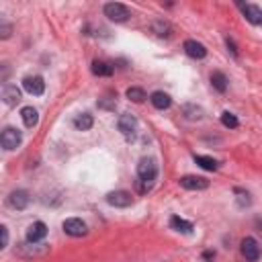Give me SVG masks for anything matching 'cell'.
Returning a JSON list of instances; mask_svg holds the SVG:
<instances>
[{
    "label": "cell",
    "instance_id": "cell-1",
    "mask_svg": "<svg viewBox=\"0 0 262 262\" xmlns=\"http://www.w3.org/2000/svg\"><path fill=\"white\" fill-rule=\"evenodd\" d=\"M137 176L141 180V192L149 190L154 186V180L158 176V164L154 158H141L137 164Z\"/></svg>",
    "mask_w": 262,
    "mask_h": 262
},
{
    "label": "cell",
    "instance_id": "cell-2",
    "mask_svg": "<svg viewBox=\"0 0 262 262\" xmlns=\"http://www.w3.org/2000/svg\"><path fill=\"white\" fill-rule=\"evenodd\" d=\"M102 10H104V16L115 23H125L129 18V8L121 2H106Z\"/></svg>",
    "mask_w": 262,
    "mask_h": 262
},
{
    "label": "cell",
    "instance_id": "cell-3",
    "mask_svg": "<svg viewBox=\"0 0 262 262\" xmlns=\"http://www.w3.org/2000/svg\"><path fill=\"white\" fill-rule=\"evenodd\" d=\"M61 229H63V233H68V235H72V237H82V235L88 233L86 223H84L82 219H78V217L66 219V221L61 223Z\"/></svg>",
    "mask_w": 262,
    "mask_h": 262
},
{
    "label": "cell",
    "instance_id": "cell-4",
    "mask_svg": "<svg viewBox=\"0 0 262 262\" xmlns=\"http://www.w3.org/2000/svg\"><path fill=\"white\" fill-rule=\"evenodd\" d=\"M20 141H23V135H20V131L18 129H14V127H6L4 131H2V135H0V143H2V147L4 149H16L18 145H20Z\"/></svg>",
    "mask_w": 262,
    "mask_h": 262
},
{
    "label": "cell",
    "instance_id": "cell-5",
    "mask_svg": "<svg viewBox=\"0 0 262 262\" xmlns=\"http://www.w3.org/2000/svg\"><path fill=\"white\" fill-rule=\"evenodd\" d=\"M178 182H180V186L186 188V190H205V188L209 186V180H207L205 176H194V174H186V176H182Z\"/></svg>",
    "mask_w": 262,
    "mask_h": 262
},
{
    "label": "cell",
    "instance_id": "cell-6",
    "mask_svg": "<svg viewBox=\"0 0 262 262\" xmlns=\"http://www.w3.org/2000/svg\"><path fill=\"white\" fill-rule=\"evenodd\" d=\"M242 256L248 262H256L260 258V246L254 237H244L242 239Z\"/></svg>",
    "mask_w": 262,
    "mask_h": 262
},
{
    "label": "cell",
    "instance_id": "cell-7",
    "mask_svg": "<svg viewBox=\"0 0 262 262\" xmlns=\"http://www.w3.org/2000/svg\"><path fill=\"white\" fill-rule=\"evenodd\" d=\"M106 203L111 205V207H129V205H133V196H131V192H127V190H115V192H108L106 194Z\"/></svg>",
    "mask_w": 262,
    "mask_h": 262
},
{
    "label": "cell",
    "instance_id": "cell-8",
    "mask_svg": "<svg viewBox=\"0 0 262 262\" xmlns=\"http://www.w3.org/2000/svg\"><path fill=\"white\" fill-rule=\"evenodd\" d=\"M23 88L33 96H41L45 92V82L41 76H27L23 80Z\"/></svg>",
    "mask_w": 262,
    "mask_h": 262
},
{
    "label": "cell",
    "instance_id": "cell-9",
    "mask_svg": "<svg viewBox=\"0 0 262 262\" xmlns=\"http://www.w3.org/2000/svg\"><path fill=\"white\" fill-rule=\"evenodd\" d=\"M117 127H119V131H121L125 137H131V135L135 133V129H137V119H135L133 115L125 113V115H121V117H119Z\"/></svg>",
    "mask_w": 262,
    "mask_h": 262
},
{
    "label": "cell",
    "instance_id": "cell-10",
    "mask_svg": "<svg viewBox=\"0 0 262 262\" xmlns=\"http://www.w3.org/2000/svg\"><path fill=\"white\" fill-rule=\"evenodd\" d=\"M45 235H47V225H45L43 221H35V223H31L29 229H27V242H31V244L41 242Z\"/></svg>",
    "mask_w": 262,
    "mask_h": 262
},
{
    "label": "cell",
    "instance_id": "cell-11",
    "mask_svg": "<svg viewBox=\"0 0 262 262\" xmlns=\"http://www.w3.org/2000/svg\"><path fill=\"white\" fill-rule=\"evenodd\" d=\"M29 201H31V196H29V192L23 190V188L12 190L10 196H8V205H10L12 209H18V211H23V209L29 205Z\"/></svg>",
    "mask_w": 262,
    "mask_h": 262
},
{
    "label": "cell",
    "instance_id": "cell-12",
    "mask_svg": "<svg viewBox=\"0 0 262 262\" xmlns=\"http://www.w3.org/2000/svg\"><path fill=\"white\" fill-rule=\"evenodd\" d=\"M184 51H186V55L192 57V59H203V57L207 55V47H205L203 43L194 41V39L184 41Z\"/></svg>",
    "mask_w": 262,
    "mask_h": 262
},
{
    "label": "cell",
    "instance_id": "cell-13",
    "mask_svg": "<svg viewBox=\"0 0 262 262\" xmlns=\"http://www.w3.org/2000/svg\"><path fill=\"white\" fill-rule=\"evenodd\" d=\"M242 12H244L248 23H252L256 27L262 25V8L260 6H256V4H242Z\"/></svg>",
    "mask_w": 262,
    "mask_h": 262
},
{
    "label": "cell",
    "instance_id": "cell-14",
    "mask_svg": "<svg viewBox=\"0 0 262 262\" xmlns=\"http://www.w3.org/2000/svg\"><path fill=\"white\" fill-rule=\"evenodd\" d=\"M2 100L8 104V106H14L18 100H20V90L16 88V84H6L2 88Z\"/></svg>",
    "mask_w": 262,
    "mask_h": 262
},
{
    "label": "cell",
    "instance_id": "cell-15",
    "mask_svg": "<svg viewBox=\"0 0 262 262\" xmlns=\"http://www.w3.org/2000/svg\"><path fill=\"white\" fill-rule=\"evenodd\" d=\"M23 256H27V258H35V256H45L47 252H49V246L47 244H31L29 242V246H23Z\"/></svg>",
    "mask_w": 262,
    "mask_h": 262
},
{
    "label": "cell",
    "instance_id": "cell-16",
    "mask_svg": "<svg viewBox=\"0 0 262 262\" xmlns=\"http://www.w3.org/2000/svg\"><path fill=\"white\" fill-rule=\"evenodd\" d=\"M149 100H151V104H154L156 108H160V111H164V108H168V106L172 104V98H170L166 92H162V90H156V92L149 96Z\"/></svg>",
    "mask_w": 262,
    "mask_h": 262
},
{
    "label": "cell",
    "instance_id": "cell-17",
    "mask_svg": "<svg viewBox=\"0 0 262 262\" xmlns=\"http://www.w3.org/2000/svg\"><path fill=\"white\" fill-rule=\"evenodd\" d=\"M20 117H23V123H25L27 127H35V125L39 123V113H37V108H33V106H23V108H20Z\"/></svg>",
    "mask_w": 262,
    "mask_h": 262
},
{
    "label": "cell",
    "instance_id": "cell-18",
    "mask_svg": "<svg viewBox=\"0 0 262 262\" xmlns=\"http://www.w3.org/2000/svg\"><path fill=\"white\" fill-rule=\"evenodd\" d=\"M170 227L174 231H178V233H190L192 231V223L186 221V219H182V217H178V215L170 217Z\"/></svg>",
    "mask_w": 262,
    "mask_h": 262
},
{
    "label": "cell",
    "instance_id": "cell-19",
    "mask_svg": "<svg viewBox=\"0 0 262 262\" xmlns=\"http://www.w3.org/2000/svg\"><path fill=\"white\" fill-rule=\"evenodd\" d=\"M74 125H76L78 131H88V129H92L94 119H92L90 113H82V115H78V117L74 119Z\"/></svg>",
    "mask_w": 262,
    "mask_h": 262
},
{
    "label": "cell",
    "instance_id": "cell-20",
    "mask_svg": "<svg viewBox=\"0 0 262 262\" xmlns=\"http://www.w3.org/2000/svg\"><path fill=\"white\" fill-rule=\"evenodd\" d=\"M92 74L94 76H113V66H108L102 59H94L92 61Z\"/></svg>",
    "mask_w": 262,
    "mask_h": 262
},
{
    "label": "cell",
    "instance_id": "cell-21",
    "mask_svg": "<svg viewBox=\"0 0 262 262\" xmlns=\"http://www.w3.org/2000/svg\"><path fill=\"white\" fill-rule=\"evenodd\" d=\"M211 84H213V88L217 92H225L227 90V78H225V74L223 72H213L211 74Z\"/></svg>",
    "mask_w": 262,
    "mask_h": 262
},
{
    "label": "cell",
    "instance_id": "cell-22",
    "mask_svg": "<svg viewBox=\"0 0 262 262\" xmlns=\"http://www.w3.org/2000/svg\"><path fill=\"white\" fill-rule=\"evenodd\" d=\"M151 29H154V33H156L158 37H170V35H172V25H170L168 20H156V23L151 25Z\"/></svg>",
    "mask_w": 262,
    "mask_h": 262
},
{
    "label": "cell",
    "instance_id": "cell-23",
    "mask_svg": "<svg viewBox=\"0 0 262 262\" xmlns=\"http://www.w3.org/2000/svg\"><path fill=\"white\" fill-rule=\"evenodd\" d=\"M182 113H184V117L190 119V121L203 119V108H201V106H194V104H184V106H182Z\"/></svg>",
    "mask_w": 262,
    "mask_h": 262
},
{
    "label": "cell",
    "instance_id": "cell-24",
    "mask_svg": "<svg viewBox=\"0 0 262 262\" xmlns=\"http://www.w3.org/2000/svg\"><path fill=\"white\" fill-rule=\"evenodd\" d=\"M127 98L129 100H133V102H143L147 96H145V92H143V88H137V86H131V88H127Z\"/></svg>",
    "mask_w": 262,
    "mask_h": 262
},
{
    "label": "cell",
    "instance_id": "cell-25",
    "mask_svg": "<svg viewBox=\"0 0 262 262\" xmlns=\"http://www.w3.org/2000/svg\"><path fill=\"white\" fill-rule=\"evenodd\" d=\"M194 162L201 166V168H205V170H217V160H213V158H209V156H194Z\"/></svg>",
    "mask_w": 262,
    "mask_h": 262
},
{
    "label": "cell",
    "instance_id": "cell-26",
    "mask_svg": "<svg viewBox=\"0 0 262 262\" xmlns=\"http://www.w3.org/2000/svg\"><path fill=\"white\" fill-rule=\"evenodd\" d=\"M221 123H223V127H227V129H235V127L239 125V121H237V117H235V115H231L229 111H225V113H221Z\"/></svg>",
    "mask_w": 262,
    "mask_h": 262
},
{
    "label": "cell",
    "instance_id": "cell-27",
    "mask_svg": "<svg viewBox=\"0 0 262 262\" xmlns=\"http://www.w3.org/2000/svg\"><path fill=\"white\" fill-rule=\"evenodd\" d=\"M10 31H12V27H10L6 20H2V23H0V37H2V39H8V37H10Z\"/></svg>",
    "mask_w": 262,
    "mask_h": 262
},
{
    "label": "cell",
    "instance_id": "cell-28",
    "mask_svg": "<svg viewBox=\"0 0 262 262\" xmlns=\"http://www.w3.org/2000/svg\"><path fill=\"white\" fill-rule=\"evenodd\" d=\"M0 233H2V246H0V248L4 250V248L8 246V227H6V225H2V227H0Z\"/></svg>",
    "mask_w": 262,
    "mask_h": 262
},
{
    "label": "cell",
    "instance_id": "cell-29",
    "mask_svg": "<svg viewBox=\"0 0 262 262\" xmlns=\"http://www.w3.org/2000/svg\"><path fill=\"white\" fill-rule=\"evenodd\" d=\"M227 49H229V51H231V53L237 57V49H235V43H233L231 39H227Z\"/></svg>",
    "mask_w": 262,
    "mask_h": 262
}]
</instances>
